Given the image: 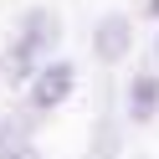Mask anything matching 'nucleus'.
I'll use <instances>...</instances> for the list:
<instances>
[{
    "instance_id": "obj_2",
    "label": "nucleus",
    "mask_w": 159,
    "mask_h": 159,
    "mask_svg": "<svg viewBox=\"0 0 159 159\" xmlns=\"http://www.w3.org/2000/svg\"><path fill=\"white\" fill-rule=\"evenodd\" d=\"M72 62H52V67H41L36 72V82H31V108H57V103H67V93H72Z\"/></svg>"
},
{
    "instance_id": "obj_3",
    "label": "nucleus",
    "mask_w": 159,
    "mask_h": 159,
    "mask_svg": "<svg viewBox=\"0 0 159 159\" xmlns=\"http://www.w3.org/2000/svg\"><path fill=\"white\" fill-rule=\"evenodd\" d=\"M128 46H134V26H128V16H103L93 31V52L103 57V62H123Z\"/></svg>"
},
{
    "instance_id": "obj_5",
    "label": "nucleus",
    "mask_w": 159,
    "mask_h": 159,
    "mask_svg": "<svg viewBox=\"0 0 159 159\" xmlns=\"http://www.w3.org/2000/svg\"><path fill=\"white\" fill-rule=\"evenodd\" d=\"M118 154V128H113V113L103 108V118H98V134H93V149H87V159H113Z\"/></svg>"
},
{
    "instance_id": "obj_1",
    "label": "nucleus",
    "mask_w": 159,
    "mask_h": 159,
    "mask_svg": "<svg viewBox=\"0 0 159 159\" xmlns=\"http://www.w3.org/2000/svg\"><path fill=\"white\" fill-rule=\"evenodd\" d=\"M62 41V21H57L52 11H31L21 21V36H16V46L5 52V77L11 82H21V77L36 72V62H41L52 46Z\"/></svg>"
},
{
    "instance_id": "obj_4",
    "label": "nucleus",
    "mask_w": 159,
    "mask_h": 159,
    "mask_svg": "<svg viewBox=\"0 0 159 159\" xmlns=\"http://www.w3.org/2000/svg\"><path fill=\"white\" fill-rule=\"evenodd\" d=\"M154 113H159V82L154 77H134L128 82V118L134 123H149Z\"/></svg>"
},
{
    "instance_id": "obj_7",
    "label": "nucleus",
    "mask_w": 159,
    "mask_h": 159,
    "mask_svg": "<svg viewBox=\"0 0 159 159\" xmlns=\"http://www.w3.org/2000/svg\"><path fill=\"white\" fill-rule=\"evenodd\" d=\"M154 57H159V46H154Z\"/></svg>"
},
{
    "instance_id": "obj_6",
    "label": "nucleus",
    "mask_w": 159,
    "mask_h": 159,
    "mask_svg": "<svg viewBox=\"0 0 159 159\" xmlns=\"http://www.w3.org/2000/svg\"><path fill=\"white\" fill-rule=\"evenodd\" d=\"M149 11H154V16H159V0H149Z\"/></svg>"
}]
</instances>
